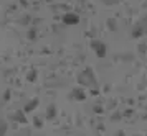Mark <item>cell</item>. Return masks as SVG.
<instances>
[{"label": "cell", "instance_id": "cell-4", "mask_svg": "<svg viewBox=\"0 0 147 136\" xmlns=\"http://www.w3.org/2000/svg\"><path fill=\"white\" fill-rule=\"evenodd\" d=\"M36 105H38V98H33V100H30V102L25 105L23 111H25V113H30V111H33L35 108H36Z\"/></svg>", "mask_w": 147, "mask_h": 136}, {"label": "cell", "instance_id": "cell-7", "mask_svg": "<svg viewBox=\"0 0 147 136\" xmlns=\"http://www.w3.org/2000/svg\"><path fill=\"white\" fill-rule=\"evenodd\" d=\"M7 130H8V126H7V123H5V120H2V118H0V136L5 135Z\"/></svg>", "mask_w": 147, "mask_h": 136}, {"label": "cell", "instance_id": "cell-6", "mask_svg": "<svg viewBox=\"0 0 147 136\" xmlns=\"http://www.w3.org/2000/svg\"><path fill=\"white\" fill-rule=\"evenodd\" d=\"M15 118V121H20V123H27V118H25V111L22 110V111H17L13 115Z\"/></svg>", "mask_w": 147, "mask_h": 136}, {"label": "cell", "instance_id": "cell-5", "mask_svg": "<svg viewBox=\"0 0 147 136\" xmlns=\"http://www.w3.org/2000/svg\"><path fill=\"white\" fill-rule=\"evenodd\" d=\"M69 98H74V100H84V98H86V95L83 94V90H80V89H74L73 94L69 95Z\"/></svg>", "mask_w": 147, "mask_h": 136}, {"label": "cell", "instance_id": "cell-2", "mask_svg": "<svg viewBox=\"0 0 147 136\" xmlns=\"http://www.w3.org/2000/svg\"><path fill=\"white\" fill-rule=\"evenodd\" d=\"M91 48L94 49V52H96V56H98V58H104V56H106L107 48H106V44H104L102 41H98V39H94L93 43H91Z\"/></svg>", "mask_w": 147, "mask_h": 136}, {"label": "cell", "instance_id": "cell-1", "mask_svg": "<svg viewBox=\"0 0 147 136\" xmlns=\"http://www.w3.org/2000/svg\"><path fill=\"white\" fill-rule=\"evenodd\" d=\"M78 82L88 89H98V79L94 76V71L91 67H84V71L78 74Z\"/></svg>", "mask_w": 147, "mask_h": 136}, {"label": "cell", "instance_id": "cell-9", "mask_svg": "<svg viewBox=\"0 0 147 136\" xmlns=\"http://www.w3.org/2000/svg\"><path fill=\"white\" fill-rule=\"evenodd\" d=\"M35 77H36V72H35V71H33V72H30V74H28V80H33Z\"/></svg>", "mask_w": 147, "mask_h": 136}, {"label": "cell", "instance_id": "cell-8", "mask_svg": "<svg viewBox=\"0 0 147 136\" xmlns=\"http://www.w3.org/2000/svg\"><path fill=\"white\" fill-rule=\"evenodd\" d=\"M55 113H56V108H55V105H50L48 107V111H47V118H53Z\"/></svg>", "mask_w": 147, "mask_h": 136}, {"label": "cell", "instance_id": "cell-3", "mask_svg": "<svg viewBox=\"0 0 147 136\" xmlns=\"http://www.w3.org/2000/svg\"><path fill=\"white\" fill-rule=\"evenodd\" d=\"M63 23L65 25H78L80 23V17L76 13H66V15H63Z\"/></svg>", "mask_w": 147, "mask_h": 136}, {"label": "cell", "instance_id": "cell-10", "mask_svg": "<svg viewBox=\"0 0 147 136\" xmlns=\"http://www.w3.org/2000/svg\"><path fill=\"white\" fill-rule=\"evenodd\" d=\"M80 2H84V0H80Z\"/></svg>", "mask_w": 147, "mask_h": 136}]
</instances>
